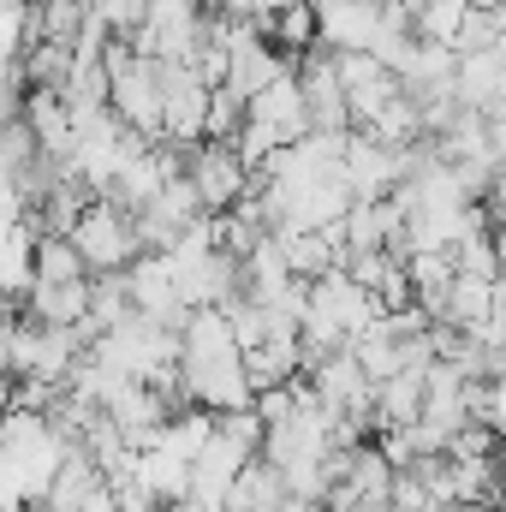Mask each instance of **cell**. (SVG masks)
<instances>
[{"label": "cell", "instance_id": "4fadbf2b", "mask_svg": "<svg viewBox=\"0 0 506 512\" xmlns=\"http://www.w3.org/2000/svg\"><path fill=\"white\" fill-rule=\"evenodd\" d=\"M423 405H429V376H423V370H399V376H387V382L376 387V411H381L387 429L417 423Z\"/></svg>", "mask_w": 506, "mask_h": 512}, {"label": "cell", "instance_id": "8992f818", "mask_svg": "<svg viewBox=\"0 0 506 512\" xmlns=\"http://www.w3.org/2000/svg\"><path fill=\"white\" fill-rule=\"evenodd\" d=\"M346 179H352L358 203L393 197V185H399V149L381 143L370 126H352V143H346Z\"/></svg>", "mask_w": 506, "mask_h": 512}, {"label": "cell", "instance_id": "7402d4cb", "mask_svg": "<svg viewBox=\"0 0 506 512\" xmlns=\"http://www.w3.org/2000/svg\"><path fill=\"white\" fill-rule=\"evenodd\" d=\"M352 512H399V507H393V501H358Z\"/></svg>", "mask_w": 506, "mask_h": 512}, {"label": "cell", "instance_id": "30bf717a", "mask_svg": "<svg viewBox=\"0 0 506 512\" xmlns=\"http://www.w3.org/2000/svg\"><path fill=\"white\" fill-rule=\"evenodd\" d=\"M90 298H96V274L90 280H36L24 292V310L42 316V322L78 328V322H90Z\"/></svg>", "mask_w": 506, "mask_h": 512}, {"label": "cell", "instance_id": "d6986e66", "mask_svg": "<svg viewBox=\"0 0 506 512\" xmlns=\"http://www.w3.org/2000/svg\"><path fill=\"white\" fill-rule=\"evenodd\" d=\"M477 423H489L495 435H501V447H506V376H489V382H477Z\"/></svg>", "mask_w": 506, "mask_h": 512}, {"label": "cell", "instance_id": "9a60e30c", "mask_svg": "<svg viewBox=\"0 0 506 512\" xmlns=\"http://www.w3.org/2000/svg\"><path fill=\"white\" fill-rule=\"evenodd\" d=\"M137 316V298H131V274L126 268H114V274H96V298H90V322L108 334V328H120Z\"/></svg>", "mask_w": 506, "mask_h": 512}, {"label": "cell", "instance_id": "2e32d148", "mask_svg": "<svg viewBox=\"0 0 506 512\" xmlns=\"http://www.w3.org/2000/svg\"><path fill=\"white\" fill-rule=\"evenodd\" d=\"M268 36L298 60V54H310L316 42H322V18H316V0H292L274 24H268Z\"/></svg>", "mask_w": 506, "mask_h": 512}, {"label": "cell", "instance_id": "8fae6325", "mask_svg": "<svg viewBox=\"0 0 506 512\" xmlns=\"http://www.w3.org/2000/svg\"><path fill=\"white\" fill-rule=\"evenodd\" d=\"M286 501H292V477H286L268 453H256L251 465L239 471L233 495H227V512H280Z\"/></svg>", "mask_w": 506, "mask_h": 512}, {"label": "cell", "instance_id": "ffe728a7", "mask_svg": "<svg viewBox=\"0 0 506 512\" xmlns=\"http://www.w3.org/2000/svg\"><path fill=\"white\" fill-rule=\"evenodd\" d=\"M84 512H120V489H114V483H102V489L90 495V507H84Z\"/></svg>", "mask_w": 506, "mask_h": 512}, {"label": "cell", "instance_id": "5bb4252c", "mask_svg": "<svg viewBox=\"0 0 506 512\" xmlns=\"http://www.w3.org/2000/svg\"><path fill=\"white\" fill-rule=\"evenodd\" d=\"M489 316H495V280L459 274V280H453V292H447V310H441V322H459V328L483 334V328H489Z\"/></svg>", "mask_w": 506, "mask_h": 512}, {"label": "cell", "instance_id": "ba28073f", "mask_svg": "<svg viewBox=\"0 0 506 512\" xmlns=\"http://www.w3.org/2000/svg\"><path fill=\"white\" fill-rule=\"evenodd\" d=\"M251 120L256 126H268L280 143H298V137H310V102H304V84H298V66L292 72H280L262 96H251Z\"/></svg>", "mask_w": 506, "mask_h": 512}, {"label": "cell", "instance_id": "ac0fdd59", "mask_svg": "<svg viewBox=\"0 0 506 512\" xmlns=\"http://www.w3.org/2000/svg\"><path fill=\"white\" fill-rule=\"evenodd\" d=\"M352 352L364 358V370H370L376 382H387V376H399V370H405V340H393V334H387V322H376L370 334H358V340H352Z\"/></svg>", "mask_w": 506, "mask_h": 512}, {"label": "cell", "instance_id": "277c9868", "mask_svg": "<svg viewBox=\"0 0 506 512\" xmlns=\"http://www.w3.org/2000/svg\"><path fill=\"white\" fill-rule=\"evenodd\" d=\"M316 18H322V48L358 54V48H376L381 42L387 0H316Z\"/></svg>", "mask_w": 506, "mask_h": 512}, {"label": "cell", "instance_id": "603a6c76", "mask_svg": "<svg viewBox=\"0 0 506 512\" xmlns=\"http://www.w3.org/2000/svg\"><path fill=\"white\" fill-rule=\"evenodd\" d=\"M167 512H203V507H197V501H173Z\"/></svg>", "mask_w": 506, "mask_h": 512}, {"label": "cell", "instance_id": "3957f363", "mask_svg": "<svg viewBox=\"0 0 506 512\" xmlns=\"http://www.w3.org/2000/svg\"><path fill=\"white\" fill-rule=\"evenodd\" d=\"M298 84H304V102H310V131H352V96H346V78H340V60L334 48H310L298 54Z\"/></svg>", "mask_w": 506, "mask_h": 512}, {"label": "cell", "instance_id": "44dd1931", "mask_svg": "<svg viewBox=\"0 0 506 512\" xmlns=\"http://www.w3.org/2000/svg\"><path fill=\"white\" fill-rule=\"evenodd\" d=\"M280 512H322V501H304V495H292V501H286Z\"/></svg>", "mask_w": 506, "mask_h": 512}, {"label": "cell", "instance_id": "6da1fadb", "mask_svg": "<svg viewBox=\"0 0 506 512\" xmlns=\"http://www.w3.org/2000/svg\"><path fill=\"white\" fill-rule=\"evenodd\" d=\"M72 239H78V251L90 256V274H114V268H131V262L143 256L137 215H131L126 203H114V197H96V203L78 215Z\"/></svg>", "mask_w": 506, "mask_h": 512}, {"label": "cell", "instance_id": "7a4b0ae2", "mask_svg": "<svg viewBox=\"0 0 506 512\" xmlns=\"http://www.w3.org/2000/svg\"><path fill=\"white\" fill-rule=\"evenodd\" d=\"M191 179H197V191H203L209 215H221V209H239V203L251 197L256 167L245 161V155H239V143L203 137V143L191 149Z\"/></svg>", "mask_w": 506, "mask_h": 512}, {"label": "cell", "instance_id": "52a82bcc", "mask_svg": "<svg viewBox=\"0 0 506 512\" xmlns=\"http://www.w3.org/2000/svg\"><path fill=\"white\" fill-rule=\"evenodd\" d=\"M310 387L334 405V411H376V376L364 370V358L352 346H340L334 358H322V370L310 376Z\"/></svg>", "mask_w": 506, "mask_h": 512}, {"label": "cell", "instance_id": "e0dca14e", "mask_svg": "<svg viewBox=\"0 0 506 512\" xmlns=\"http://www.w3.org/2000/svg\"><path fill=\"white\" fill-rule=\"evenodd\" d=\"M465 18H471V0H417V36H429V42H453L459 48Z\"/></svg>", "mask_w": 506, "mask_h": 512}, {"label": "cell", "instance_id": "5b68a950", "mask_svg": "<svg viewBox=\"0 0 506 512\" xmlns=\"http://www.w3.org/2000/svg\"><path fill=\"white\" fill-rule=\"evenodd\" d=\"M334 60H340V78H346V96H352V120H358V126H370L381 108L405 90L399 72H393L381 54H370V48H358V54H334Z\"/></svg>", "mask_w": 506, "mask_h": 512}, {"label": "cell", "instance_id": "9c48e42d", "mask_svg": "<svg viewBox=\"0 0 506 512\" xmlns=\"http://www.w3.org/2000/svg\"><path fill=\"white\" fill-rule=\"evenodd\" d=\"M459 102L483 114H506V36L459 54Z\"/></svg>", "mask_w": 506, "mask_h": 512}, {"label": "cell", "instance_id": "7c38bea8", "mask_svg": "<svg viewBox=\"0 0 506 512\" xmlns=\"http://www.w3.org/2000/svg\"><path fill=\"white\" fill-rule=\"evenodd\" d=\"M108 477H102V465H96V453L90 447H72L66 453V465H60V477L48 483V501L36 512H84L90 507V495L102 489Z\"/></svg>", "mask_w": 506, "mask_h": 512}]
</instances>
